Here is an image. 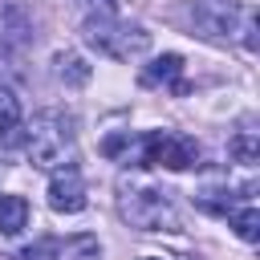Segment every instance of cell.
I'll return each mask as SVG.
<instances>
[{
  "mask_svg": "<svg viewBox=\"0 0 260 260\" xmlns=\"http://www.w3.org/2000/svg\"><path fill=\"white\" fill-rule=\"evenodd\" d=\"M20 142L32 167L53 171V167H69L73 162V118L61 110H41L28 126H20Z\"/></svg>",
  "mask_w": 260,
  "mask_h": 260,
  "instance_id": "obj_1",
  "label": "cell"
},
{
  "mask_svg": "<svg viewBox=\"0 0 260 260\" xmlns=\"http://www.w3.org/2000/svg\"><path fill=\"white\" fill-rule=\"evenodd\" d=\"M118 211H122V219H126L130 228H138V232H179V211H175L171 191L130 187V191H122Z\"/></svg>",
  "mask_w": 260,
  "mask_h": 260,
  "instance_id": "obj_2",
  "label": "cell"
},
{
  "mask_svg": "<svg viewBox=\"0 0 260 260\" xmlns=\"http://www.w3.org/2000/svg\"><path fill=\"white\" fill-rule=\"evenodd\" d=\"M85 41L114 61H138L150 49V32L142 24H126L122 16L118 20H85Z\"/></svg>",
  "mask_w": 260,
  "mask_h": 260,
  "instance_id": "obj_3",
  "label": "cell"
},
{
  "mask_svg": "<svg viewBox=\"0 0 260 260\" xmlns=\"http://www.w3.org/2000/svg\"><path fill=\"white\" fill-rule=\"evenodd\" d=\"M138 162L142 167H167V171H191V167H199V146L187 134L150 130L138 138Z\"/></svg>",
  "mask_w": 260,
  "mask_h": 260,
  "instance_id": "obj_4",
  "label": "cell"
},
{
  "mask_svg": "<svg viewBox=\"0 0 260 260\" xmlns=\"http://www.w3.org/2000/svg\"><path fill=\"white\" fill-rule=\"evenodd\" d=\"M187 16H191V24H195L199 37L228 45V41L240 37L244 16H248V4H240V0H191Z\"/></svg>",
  "mask_w": 260,
  "mask_h": 260,
  "instance_id": "obj_5",
  "label": "cell"
},
{
  "mask_svg": "<svg viewBox=\"0 0 260 260\" xmlns=\"http://www.w3.org/2000/svg\"><path fill=\"white\" fill-rule=\"evenodd\" d=\"M37 28H32V12L20 0H0V61L20 57L32 45Z\"/></svg>",
  "mask_w": 260,
  "mask_h": 260,
  "instance_id": "obj_6",
  "label": "cell"
},
{
  "mask_svg": "<svg viewBox=\"0 0 260 260\" xmlns=\"http://www.w3.org/2000/svg\"><path fill=\"white\" fill-rule=\"evenodd\" d=\"M49 207L57 215H77L85 207V179H81V171L73 162L53 171V179H49Z\"/></svg>",
  "mask_w": 260,
  "mask_h": 260,
  "instance_id": "obj_7",
  "label": "cell"
},
{
  "mask_svg": "<svg viewBox=\"0 0 260 260\" xmlns=\"http://www.w3.org/2000/svg\"><path fill=\"white\" fill-rule=\"evenodd\" d=\"M142 85H171L175 93H187V81H183V57H179V53L158 57V61L142 73Z\"/></svg>",
  "mask_w": 260,
  "mask_h": 260,
  "instance_id": "obj_8",
  "label": "cell"
},
{
  "mask_svg": "<svg viewBox=\"0 0 260 260\" xmlns=\"http://www.w3.org/2000/svg\"><path fill=\"white\" fill-rule=\"evenodd\" d=\"M0 138L4 142L20 138V98H16V89L4 77H0Z\"/></svg>",
  "mask_w": 260,
  "mask_h": 260,
  "instance_id": "obj_9",
  "label": "cell"
},
{
  "mask_svg": "<svg viewBox=\"0 0 260 260\" xmlns=\"http://www.w3.org/2000/svg\"><path fill=\"white\" fill-rule=\"evenodd\" d=\"M28 223V203L20 195H0V236H16Z\"/></svg>",
  "mask_w": 260,
  "mask_h": 260,
  "instance_id": "obj_10",
  "label": "cell"
},
{
  "mask_svg": "<svg viewBox=\"0 0 260 260\" xmlns=\"http://www.w3.org/2000/svg\"><path fill=\"white\" fill-rule=\"evenodd\" d=\"M228 223H232V232H236L244 244H256V240H260V211H256L252 203L228 211Z\"/></svg>",
  "mask_w": 260,
  "mask_h": 260,
  "instance_id": "obj_11",
  "label": "cell"
},
{
  "mask_svg": "<svg viewBox=\"0 0 260 260\" xmlns=\"http://www.w3.org/2000/svg\"><path fill=\"white\" fill-rule=\"evenodd\" d=\"M53 65H57V77H61L65 85H85V81H89V65H85L77 53H57Z\"/></svg>",
  "mask_w": 260,
  "mask_h": 260,
  "instance_id": "obj_12",
  "label": "cell"
},
{
  "mask_svg": "<svg viewBox=\"0 0 260 260\" xmlns=\"http://www.w3.org/2000/svg\"><path fill=\"white\" fill-rule=\"evenodd\" d=\"M228 150H232V158H236L240 167H256V162H260V142H256L252 130H240V134L228 142Z\"/></svg>",
  "mask_w": 260,
  "mask_h": 260,
  "instance_id": "obj_13",
  "label": "cell"
},
{
  "mask_svg": "<svg viewBox=\"0 0 260 260\" xmlns=\"http://www.w3.org/2000/svg\"><path fill=\"white\" fill-rule=\"evenodd\" d=\"M16 260H61V240H37L16 252Z\"/></svg>",
  "mask_w": 260,
  "mask_h": 260,
  "instance_id": "obj_14",
  "label": "cell"
},
{
  "mask_svg": "<svg viewBox=\"0 0 260 260\" xmlns=\"http://www.w3.org/2000/svg\"><path fill=\"white\" fill-rule=\"evenodd\" d=\"M85 20H118V0H81Z\"/></svg>",
  "mask_w": 260,
  "mask_h": 260,
  "instance_id": "obj_15",
  "label": "cell"
},
{
  "mask_svg": "<svg viewBox=\"0 0 260 260\" xmlns=\"http://www.w3.org/2000/svg\"><path fill=\"white\" fill-rule=\"evenodd\" d=\"M146 260H158V256H146Z\"/></svg>",
  "mask_w": 260,
  "mask_h": 260,
  "instance_id": "obj_16",
  "label": "cell"
},
{
  "mask_svg": "<svg viewBox=\"0 0 260 260\" xmlns=\"http://www.w3.org/2000/svg\"><path fill=\"white\" fill-rule=\"evenodd\" d=\"M0 175H4V162H0Z\"/></svg>",
  "mask_w": 260,
  "mask_h": 260,
  "instance_id": "obj_17",
  "label": "cell"
}]
</instances>
